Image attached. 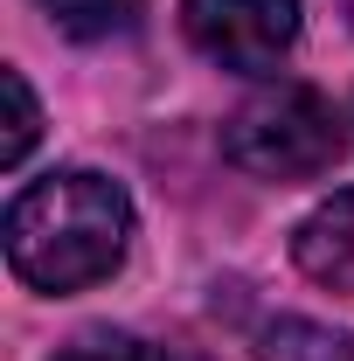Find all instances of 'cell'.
Here are the masks:
<instances>
[{"mask_svg":"<svg viewBox=\"0 0 354 361\" xmlns=\"http://www.w3.org/2000/svg\"><path fill=\"white\" fill-rule=\"evenodd\" d=\"M341 104L319 97L312 84H271L257 90L250 104L229 111L222 126V153L257 180H306V174H326L341 160Z\"/></svg>","mask_w":354,"mask_h":361,"instance_id":"cell-2","label":"cell"},{"mask_svg":"<svg viewBox=\"0 0 354 361\" xmlns=\"http://www.w3.org/2000/svg\"><path fill=\"white\" fill-rule=\"evenodd\" d=\"M292 257L312 285H334V292H354V188L326 195L312 209L299 236H292Z\"/></svg>","mask_w":354,"mask_h":361,"instance_id":"cell-4","label":"cell"},{"mask_svg":"<svg viewBox=\"0 0 354 361\" xmlns=\"http://www.w3.org/2000/svg\"><path fill=\"white\" fill-rule=\"evenodd\" d=\"M56 361H167L160 348H146L133 334H84V341H70Z\"/></svg>","mask_w":354,"mask_h":361,"instance_id":"cell-8","label":"cell"},{"mask_svg":"<svg viewBox=\"0 0 354 361\" xmlns=\"http://www.w3.org/2000/svg\"><path fill=\"white\" fill-rule=\"evenodd\" d=\"M257 355L264 361H354V334L319 326V319H271Z\"/></svg>","mask_w":354,"mask_h":361,"instance_id":"cell-5","label":"cell"},{"mask_svg":"<svg viewBox=\"0 0 354 361\" xmlns=\"http://www.w3.org/2000/svg\"><path fill=\"white\" fill-rule=\"evenodd\" d=\"M181 28L209 63L264 77L299 42V0H181Z\"/></svg>","mask_w":354,"mask_h":361,"instance_id":"cell-3","label":"cell"},{"mask_svg":"<svg viewBox=\"0 0 354 361\" xmlns=\"http://www.w3.org/2000/svg\"><path fill=\"white\" fill-rule=\"evenodd\" d=\"M0 90H7V139H0V167H21V160H28V146H35V133H42V111H35V90H28L21 70H7Z\"/></svg>","mask_w":354,"mask_h":361,"instance_id":"cell-7","label":"cell"},{"mask_svg":"<svg viewBox=\"0 0 354 361\" xmlns=\"http://www.w3.org/2000/svg\"><path fill=\"white\" fill-rule=\"evenodd\" d=\"M42 7H49V21H56L63 35L104 42V35H126V28H133L146 0H42Z\"/></svg>","mask_w":354,"mask_h":361,"instance_id":"cell-6","label":"cell"},{"mask_svg":"<svg viewBox=\"0 0 354 361\" xmlns=\"http://www.w3.org/2000/svg\"><path fill=\"white\" fill-rule=\"evenodd\" d=\"M133 202L111 174L63 167L14 195L7 209V264L35 292H84L126 264Z\"/></svg>","mask_w":354,"mask_h":361,"instance_id":"cell-1","label":"cell"}]
</instances>
